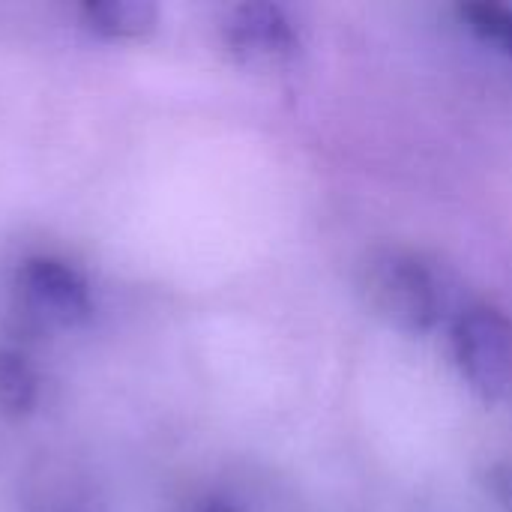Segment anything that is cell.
<instances>
[{
  "instance_id": "6da1fadb",
  "label": "cell",
  "mask_w": 512,
  "mask_h": 512,
  "mask_svg": "<svg viewBox=\"0 0 512 512\" xmlns=\"http://www.w3.org/2000/svg\"><path fill=\"white\" fill-rule=\"evenodd\" d=\"M357 288L366 309L393 330L426 336L441 321H453L450 276L438 261L408 246H375L363 255Z\"/></svg>"
},
{
  "instance_id": "9c48e42d",
  "label": "cell",
  "mask_w": 512,
  "mask_h": 512,
  "mask_svg": "<svg viewBox=\"0 0 512 512\" xmlns=\"http://www.w3.org/2000/svg\"><path fill=\"white\" fill-rule=\"evenodd\" d=\"M183 512H240V507L234 501L222 498V495H201Z\"/></svg>"
},
{
  "instance_id": "30bf717a",
  "label": "cell",
  "mask_w": 512,
  "mask_h": 512,
  "mask_svg": "<svg viewBox=\"0 0 512 512\" xmlns=\"http://www.w3.org/2000/svg\"><path fill=\"white\" fill-rule=\"evenodd\" d=\"M45 512H90V510H84V507H78V504H60V507H48Z\"/></svg>"
},
{
  "instance_id": "7a4b0ae2",
  "label": "cell",
  "mask_w": 512,
  "mask_h": 512,
  "mask_svg": "<svg viewBox=\"0 0 512 512\" xmlns=\"http://www.w3.org/2000/svg\"><path fill=\"white\" fill-rule=\"evenodd\" d=\"M450 351L486 405H512V318L495 303H468L450 321Z\"/></svg>"
},
{
  "instance_id": "5b68a950",
  "label": "cell",
  "mask_w": 512,
  "mask_h": 512,
  "mask_svg": "<svg viewBox=\"0 0 512 512\" xmlns=\"http://www.w3.org/2000/svg\"><path fill=\"white\" fill-rule=\"evenodd\" d=\"M81 24L102 39H144L156 30L159 9L147 0H90L78 9Z\"/></svg>"
},
{
  "instance_id": "ba28073f",
  "label": "cell",
  "mask_w": 512,
  "mask_h": 512,
  "mask_svg": "<svg viewBox=\"0 0 512 512\" xmlns=\"http://www.w3.org/2000/svg\"><path fill=\"white\" fill-rule=\"evenodd\" d=\"M486 489L501 512H512V459L495 462L486 471Z\"/></svg>"
},
{
  "instance_id": "52a82bcc",
  "label": "cell",
  "mask_w": 512,
  "mask_h": 512,
  "mask_svg": "<svg viewBox=\"0 0 512 512\" xmlns=\"http://www.w3.org/2000/svg\"><path fill=\"white\" fill-rule=\"evenodd\" d=\"M462 24L486 45L512 60V6L492 0H471L459 6Z\"/></svg>"
},
{
  "instance_id": "277c9868",
  "label": "cell",
  "mask_w": 512,
  "mask_h": 512,
  "mask_svg": "<svg viewBox=\"0 0 512 512\" xmlns=\"http://www.w3.org/2000/svg\"><path fill=\"white\" fill-rule=\"evenodd\" d=\"M225 51L249 69H276L297 57L300 33L279 3H237L222 15Z\"/></svg>"
},
{
  "instance_id": "3957f363",
  "label": "cell",
  "mask_w": 512,
  "mask_h": 512,
  "mask_svg": "<svg viewBox=\"0 0 512 512\" xmlns=\"http://www.w3.org/2000/svg\"><path fill=\"white\" fill-rule=\"evenodd\" d=\"M15 312L36 333H66L93 318V294L69 261L33 255L15 273Z\"/></svg>"
},
{
  "instance_id": "8992f818",
  "label": "cell",
  "mask_w": 512,
  "mask_h": 512,
  "mask_svg": "<svg viewBox=\"0 0 512 512\" xmlns=\"http://www.w3.org/2000/svg\"><path fill=\"white\" fill-rule=\"evenodd\" d=\"M39 402V378L24 354L0 348V414L21 420L33 414Z\"/></svg>"
}]
</instances>
